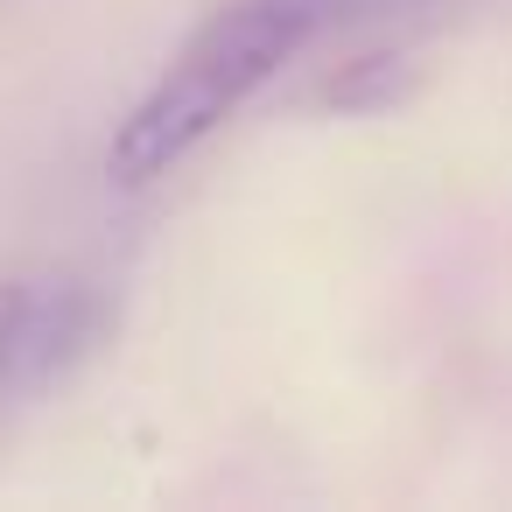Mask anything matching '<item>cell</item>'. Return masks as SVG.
Here are the masks:
<instances>
[{"instance_id": "2", "label": "cell", "mask_w": 512, "mask_h": 512, "mask_svg": "<svg viewBox=\"0 0 512 512\" xmlns=\"http://www.w3.org/2000/svg\"><path fill=\"white\" fill-rule=\"evenodd\" d=\"M99 323H106V302H99L92 288H78V281H57V295H29V302H22V330H15V365H8V379L43 386L50 372H64V365L92 344Z\"/></svg>"}, {"instance_id": "3", "label": "cell", "mask_w": 512, "mask_h": 512, "mask_svg": "<svg viewBox=\"0 0 512 512\" xmlns=\"http://www.w3.org/2000/svg\"><path fill=\"white\" fill-rule=\"evenodd\" d=\"M421 85V71L407 64V57H358V64H344L330 85H323V99L337 106V113H386V106H400L407 92Z\"/></svg>"}, {"instance_id": "4", "label": "cell", "mask_w": 512, "mask_h": 512, "mask_svg": "<svg viewBox=\"0 0 512 512\" xmlns=\"http://www.w3.org/2000/svg\"><path fill=\"white\" fill-rule=\"evenodd\" d=\"M22 302H29V288H22V281H0V379H8V365H15V330H22Z\"/></svg>"}, {"instance_id": "1", "label": "cell", "mask_w": 512, "mask_h": 512, "mask_svg": "<svg viewBox=\"0 0 512 512\" xmlns=\"http://www.w3.org/2000/svg\"><path fill=\"white\" fill-rule=\"evenodd\" d=\"M316 36V0H225L176 50V64L141 92V106L113 127L106 176L141 190L169 176L190 148H204L302 43Z\"/></svg>"}]
</instances>
